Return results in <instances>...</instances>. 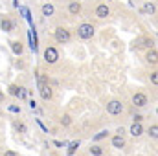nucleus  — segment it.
<instances>
[{"mask_svg": "<svg viewBox=\"0 0 158 156\" xmlns=\"http://www.w3.org/2000/svg\"><path fill=\"white\" fill-rule=\"evenodd\" d=\"M72 33L79 40H92L96 37V26L92 22H88V20H83V22H79L77 26L74 28Z\"/></svg>", "mask_w": 158, "mask_h": 156, "instance_id": "f257e3e1", "label": "nucleus"}, {"mask_svg": "<svg viewBox=\"0 0 158 156\" xmlns=\"http://www.w3.org/2000/svg\"><path fill=\"white\" fill-rule=\"evenodd\" d=\"M53 40H55V44L66 46V44H70V42L74 40V33H72V30H70L68 26L57 24V26L53 28Z\"/></svg>", "mask_w": 158, "mask_h": 156, "instance_id": "f03ea898", "label": "nucleus"}, {"mask_svg": "<svg viewBox=\"0 0 158 156\" xmlns=\"http://www.w3.org/2000/svg\"><path fill=\"white\" fill-rule=\"evenodd\" d=\"M105 110H107V114L112 117H118L121 114H125V103H123V99H119V97H110V99H107V103H105Z\"/></svg>", "mask_w": 158, "mask_h": 156, "instance_id": "7ed1b4c3", "label": "nucleus"}, {"mask_svg": "<svg viewBox=\"0 0 158 156\" xmlns=\"http://www.w3.org/2000/svg\"><path fill=\"white\" fill-rule=\"evenodd\" d=\"M42 61H44V64L53 66V64H57V63L61 61V51H59L53 44H48V46L42 50Z\"/></svg>", "mask_w": 158, "mask_h": 156, "instance_id": "20e7f679", "label": "nucleus"}, {"mask_svg": "<svg viewBox=\"0 0 158 156\" xmlns=\"http://www.w3.org/2000/svg\"><path fill=\"white\" fill-rule=\"evenodd\" d=\"M92 15H94L96 20H101L103 22V20H107V18L112 17V7L107 2H98L94 6V9H92Z\"/></svg>", "mask_w": 158, "mask_h": 156, "instance_id": "39448f33", "label": "nucleus"}, {"mask_svg": "<svg viewBox=\"0 0 158 156\" xmlns=\"http://www.w3.org/2000/svg\"><path fill=\"white\" fill-rule=\"evenodd\" d=\"M7 94L19 101H26L30 97V88H26L24 84H19V83H11L7 86Z\"/></svg>", "mask_w": 158, "mask_h": 156, "instance_id": "423d86ee", "label": "nucleus"}, {"mask_svg": "<svg viewBox=\"0 0 158 156\" xmlns=\"http://www.w3.org/2000/svg\"><path fill=\"white\" fill-rule=\"evenodd\" d=\"M149 103H151V99H149V96H147L143 90H138V92H134V94L131 96V107H132V109L142 110V109H147Z\"/></svg>", "mask_w": 158, "mask_h": 156, "instance_id": "0eeeda50", "label": "nucleus"}, {"mask_svg": "<svg viewBox=\"0 0 158 156\" xmlns=\"http://www.w3.org/2000/svg\"><path fill=\"white\" fill-rule=\"evenodd\" d=\"M156 46V39L151 35H140L132 40V50H149Z\"/></svg>", "mask_w": 158, "mask_h": 156, "instance_id": "6e6552de", "label": "nucleus"}, {"mask_svg": "<svg viewBox=\"0 0 158 156\" xmlns=\"http://www.w3.org/2000/svg\"><path fill=\"white\" fill-rule=\"evenodd\" d=\"M64 9H66L68 17H72V18H76V17H83V13H85V4L79 2V0H66Z\"/></svg>", "mask_w": 158, "mask_h": 156, "instance_id": "1a4fd4ad", "label": "nucleus"}, {"mask_svg": "<svg viewBox=\"0 0 158 156\" xmlns=\"http://www.w3.org/2000/svg\"><path fill=\"white\" fill-rule=\"evenodd\" d=\"M37 90H39V97H40V101H42V103H50V101L55 97V88H53L50 83L37 86Z\"/></svg>", "mask_w": 158, "mask_h": 156, "instance_id": "9d476101", "label": "nucleus"}, {"mask_svg": "<svg viewBox=\"0 0 158 156\" xmlns=\"http://www.w3.org/2000/svg\"><path fill=\"white\" fill-rule=\"evenodd\" d=\"M127 134H129L131 138H134V140H140V138L145 134L143 123H140V121H131V125L127 127Z\"/></svg>", "mask_w": 158, "mask_h": 156, "instance_id": "9b49d317", "label": "nucleus"}, {"mask_svg": "<svg viewBox=\"0 0 158 156\" xmlns=\"http://www.w3.org/2000/svg\"><path fill=\"white\" fill-rule=\"evenodd\" d=\"M109 138H110V147L116 149V151H123V149L129 147L127 136H123V134H116V132H114V134H110Z\"/></svg>", "mask_w": 158, "mask_h": 156, "instance_id": "f8f14e48", "label": "nucleus"}, {"mask_svg": "<svg viewBox=\"0 0 158 156\" xmlns=\"http://www.w3.org/2000/svg\"><path fill=\"white\" fill-rule=\"evenodd\" d=\"M0 30H2L4 33L11 35V33L17 30V24H15V20H13L9 15H0Z\"/></svg>", "mask_w": 158, "mask_h": 156, "instance_id": "ddd939ff", "label": "nucleus"}, {"mask_svg": "<svg viewBox=\"0 0 158 156\" xmlns=\"http://www.w3.org/2000/svg\"><path fill=\"white\" fill-rule=\"evenodd\" d=\"M40 17L42 18H52V17H55V13H57V7H55V4L53 2H42L40 4Z\"/></svg>", "mask_w": 158, "mask_h": 156, "instance_id": "4468645a", "label": "nucleus"}, {"mask_svg": "<svg viewBox=\"0 0 158 156\" xmlns=\"http://www.w3.org/2000/svg\"><path fill=\"white\" fill-rule=\"evenodd\" d=\"M143 61H145L149 66L156 68V64H158V51H156V46H155V48H149V50H145Z\"/></svg>", "mask_w": 158, "mask_h": 156, "instance_id": "2eb2a0df", "label": "nucleus"}, {"mask_svg": "<svg viewBox=\"0 0 158 156\" xmlns=\"http://www.w3.org/2000/svg\"><path fill=\"white\" fill-rule=\"evenodd\" d=\"M140 13L147 15V17H155L156 15V2L155 0H145L143 6L140 7Z\"/></svg>", "mask_w": 158, "mask_h": 156, "instance_id": "dca6fc26", "label": "nucleus"}, {"mask_svg": "<svg viewBox=\"0 0 158 156\" xmlns=\"http://www.w3.org/2000/svg\"><path fill=\"white\" fill-rule=\"evenodd\" d=\"M13 130L19 134V136H26L28 132H30V127H28V123L24 121V119H13Z\"/></svg>", "mask_w": 158, "mask_h": 156, "instance_id": "f3484780", "label": "nucleus"}, {"mask_svg": "<svg viewBox=\"0 0 158 156\" xmlns=\"http://www.w3.org/2000/svg\"><path fill=\"white\" fill-rule=\"evenodd\" d=\"M7 44H9V48H11V51H13L15 57H22V55H24V44H22V40L11 39Z\"/></svg>", "mask_w": 158, "mask_h": 156, "instance_id": "a211bd4d", "label": "nucleus"}, {"mask_svg": "<svg viewBox=\"0 0 158 156\" xmlns=\"http://www.w3.org/2000/svg\"><path fill=\"white\" fill-rule=\"evenodd\" d=\"M86 151H88L90 156H105V147L99 142H90V145H88Z\"/></svg>", "mask_w": 158, "mask_h": 156, "instance_id": "6ab92c4d", "label": "nucleus"}, {"mask_svg": "<svg viewBox=\"0 0 158 156\" xmlns=\"http://www.w3.org/2000/svg\"><path fill=\"white\" fill-rule=\"evenodd\" d=\"M143 136H147L149 140L156 142V140H158V125H156V121H153V123L145 129V134H143Z\"/></svg>", "mask_w": 158, "mask_h": 156, "instance_id": "aec40b11", "label": "nucleus"}, {"mask_svg": "<svg viewBox=\"0 0 158 156\" xmlns=\"http://www.w3.org/2000/svg\"><path fill=\"white\" fill-rule=\"evenodd\" d=\"M59 125H61L63 129H68V127H72V125H74V117H72V114H68V112L61 114V117H59Z\"/></svg>", "mask_w": 158, "mask_h": 156, "instance_id": "412c9836", "label": "nucleus"}, {"mask_svg": "<svg viewBox=\"0 0 158 156\" xmlns=\"http://www.w3.org/2000/svg\"><path fill=\"white\" fill-rule=\"evenodd\" d=\"M110 134H112V132H110L109 129H101L99 132H96V134L92 136V142H103V140H107Z\"/></svg>", "mask_w": 158, "mask_h": 156, "instance_id": "4be33fe9", "label": "nucleus"}, {"mask_svg": "<svg viewBox=\"0 0 158 156\" xmlns=\"http://www.w3.org/2000/svg\"><path fill=\"white\" fill-rule=\"evenodd\" d=\"M66 147H68V149H66V154H68V156H74L79 151V147H81V142H79V140H74V142L66 143Z\"/></svg>", "mask_w": 158, "mask_h": 156, "instance_id": "5701e85b", "label": "nucleus"}, {"mask_svg": "<svg viewBox=\"0 0 158 156\" xmlns=\"http://www.w3.org/2000/svg\"><path fill=\"white\" fill-rule=\"evenodd\" d=\"M13 68H15V70H19V72H26V70H28V63H26L22 57H19V59H15Z\"/></svg>", "mask_w": 158, "mask_h": 156, "instance_id": "b1692460", "label": "nucleus"}, {"mask_svg": "<svg viewBox=\"0 0 158 156\" xmlns=\"http://www.w3.org/2000/svg\"><path fill=\"white\" fill-rule=\"evenodd\" d=\"M129 116H131V121H140V123H143V119H145V116H143L138 109H132V110L129 112Z\"/></svg>", "mask_w": 158, "mask_h": 156, "instance_id": "393cba45", "label": "nucleus"}, {"mask_svg": "<svg viewBox=\"0 0 158 156\" xmlns=\"http://www.w3.org/2000/svg\"><path fill=\"white\" fill-rule=\"evenodd\" d=\"M7 112H9V114H17V116H19V114H22V107H20V105H17V103H9V105H7Z\"/></svg>", "mask_w": 158, "mask_h": 156, "instance_id": "a878e982", "label": "nucleus"}, {"mask_svg": "<svg viewBox=\"0 0 158 156\" xmlns=\"http://www.w3.org/2000/svg\"><path fill=\"white\" fill-rule=\"evenodd\" d=\"M35 79H37V86H40V84H46L50 77H48L46 74H42L40 70H37V74H35Z\"/></svg>", "mask_w": 158, "mask_h": 156, "instance_id": "bb28decb", "label": "nucleus"}, {"mask_svg": "<svg viewBox=\"0 0 158 156\" xmlns=\"http://www.w3.org/2000/svg\"><path fill=\"white\" fill-rule=\"evenodd\" d=\"M26 103H28V109H30L31 112H37L39 103H37V99H35V97H28V99H26Z\"/></svg>", "mask_w": 158, "mask_h": 156, "instance_id": "cd10ccee", "label": "nucleus"}, {"mask_svg": "<svg viewBox=\"0 0 158 156\" xmlns=\"http://www.w3.org/2000/svg\"><path fill=\"white\" fill-rule=\"evenodd\" d=\"M149 81H151V84H153V86H156V84H158V72L155 70V68H153V72L149 74Z\"/></svg>", "mask_w": 158, "mask_h": 156, "instance_id": "c85d7f7f", "label": "nucleus"}, {"mask_svg": "<svg viewBox=\"0 0 158 156\" xmlns=\"http://www.w3.org/2000/svg\"><path fill=\"white\" fill-rule=\"evenodd\" d=\"M35 121H37V125H39V127H40V130H42V132H46V134L50 132V129H48V127H46V125H44V123L40 121L39 117H35Z\"/></svg>", "mask_w": 158, "mask_h": 156, "instance_id": "c756f323", "label": "nucleus"}, {"mask_svg": "<svg viewBox=\"0 0 158 156\" xmlns=\"http://www.w3.org/2000/svg\"><path fill=\"white\" fill-rule=\"evenodd\" d=\"M52 143H53V145H55L57 149H63V147H66V143H68V142H61V140H53Z\"/></svg>", "mask_w": 158, "mask_h": 156, "instance_id": "7c9ffc66", "label": "nucleus"}, {"mask_svg": "<svg viewBox=\"0 0 158 156\" xmlns=\"http://www.w3.org/2000/svg\"><path fill=\"white\" fill-rule=\"evenodd\" d=\"M2 156H19V153L13 151V149H6V151L2 153Z\"/></svg>", "mask_w": 158, "mask_h": 156, "instance_id": "2f4dec72", "label": "nucleus"}, {"mask_svg": "<svg viewBox=\"0 0 158 156\" xmlns=\"http://www.w3.org/2000/svg\"><path fill=\"white\" fill-rule=\"evenodd\" d=\"M116 134H123V136H127V129L123 127V125H119V127H116V130H114Z\"/></svg>", "mask_w": 158, "mask_h": 156, "instance_id": "473e14b6", "label": "nucleus"}, {"mask_svg": "<svg viewBox=\"0 0 158 156\" xmlns=\"http://www.w3.org/2000/svg\"><path fill=\"white\" fill-rule=\"evenodd\" d=\"M9 6L17 9V7H19V0H9Z\"/></svg>", "mask_w": 158, "mask_h": 156, "instance_id": "72a5a7b5", "label": "nucleus"}, {"mask_svg": "<svg viewBox=\"0 0 158 156\" xmlns=\"http://www.w3.org/2000/svg\"><path fill=\"white\" fill-rule=\"evenodd\" d=\"M48 156H61V154H59L57 151H52V153H50V154H48Z\"/></svg>", "mask_w": 158, "mask_h": 156, "instance_id": "f704fd0d", "label": "nucleus"}, {"mask_svg": "<svg viewBox=\"0 0 158 156\" xmlns=\"http://www.w3.org/2000/svg\"><path fill=\"white\" fill-rule=\"evenodd\" d=\"M0 103H4V94H2V90H0Z\"/></svg>", "mask_w": 158, "mask_h": 156, "instance_id": "c9c22d12", "label": "nucleus"}, {"mask_svg": "<svg viewBox=\"0 0 158 156\" xmlns=\"http://www.w3.org/2000/svg\"><path fill=\"white\" fill-rule=\"evenodd\" d=\"M105 2H107V4H110V2H112V0H105Z\"/></svg>", "mask_w": 158, "mask_h": 156, "instance_id": "e433bc0d", "label": "nucleus"}, {"mask_svg": "<svg viewBox=\"0 0 158 156\" xmlns=\"http://www.w3.org/2000/svg\"><path fill=\"white\" fill-rule=\"evenodd\" d=\"M79 2H83V4H85V2H86V0H79Z\"/></svg>", "mask_w": 158, "mask_h": 156, "instance_id": "4c0bfd02", "label": "nucleus"}]
</instances>
